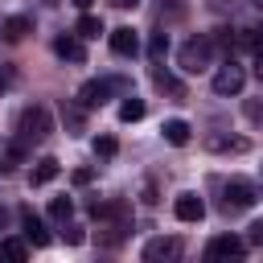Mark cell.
Segmentation results:
<instances>
[{
  "mask_svg": "<svg viewBox=\"0 0 263 263\" xmlns=\"http://www.w3.org/2000/svg\"><path fill=\"white\" fill-rule=\"evenodd\" d=\"M164 53H168V33L160 29V33H152V41H148V58H152V62H160Z\"/></svg>",
  "mask_w": 263,
  "mask_h": 263,
  "instance_id": "22",
  "label": "cell"
},
{
  "mask_svg": "<svg viewBox=\"0 0 263 263\" xmlns=\"http://www.w3.org/2000/svg\"><path fill=\"white\" fill-rule=\"evenodd\" d=\"M0 247H4V255H8V259H16V263H21V259H25V255H29V247H25V242H21V238H4V242H0Z\"/></svg>",
  "mask_w": 263,
  "mask_h": 263,
  "instance_id": "24",
  "label": "cell"
},
{
  "mask_svg": "<svg viewBox=\"0 0 263 263\" xmlns=\"http://www.w3.org/2000/svg\"><path fill=\"white\" fill-rule=\"evenodd\" d=\"M242 255H247V238L238 234H218L205 247V259H242Z\"/></svg>",
  "mask_w": 263,
  "mask_h": 263,
  "instance_id": "6",
  "label": "cell"
},
{
  "mask_svg": "<svg viewBox=\"0 0 263 263\" xmlns=\"http://www.w3.org/2000/svg\"><path fill=\"white\" fill-rule=\"evenodd\" d=\"M70 4H74V8H90L95 0H70Z\"/></svg>",
  "mask_w": 263,
  "mask_h": 263,
  "instance_id": "32",
  "label": "cell"
},
{
  "mask_svg": "<svg viewBox=\"0 0 263 263\" xmlns=\"http://www.w3.org/2000/svg\"><path fill=\"white\" fill-rule=\"evenodd\" d=\"M90 177H95V173H90V168H74V185H86V181H90Z\"/></svg>",
  "mask_w": 263,
  "mask_h": 263,
  "instance_id": "29",
  "label": "cell"
},
{
  "mask_svg": "<svg viewBox=\"0 0 263 263\" xmlns=\"http://www.w3.org/2000/svg\"><path fill=\"white\" fill-rule=\"evenodd\" d=\"M160 132H164V140H168L173 148H185V144H189V136H193V127H189L185 119H164V127H160Z\"/></svg>",
  "mask_w": 263,
  "mask_h": 263,
  "instance_id": "15",
  "label": "cell"
},
{
  "mask_svg": "<svg viewBox=\"0 0 263 263\" xmlns=\"http://www.w3.org/2000/svg\"><path fill=\"white\" fill-rule=\"evenodd\" d=\"M74 33H78V37H99V33H103V21L86 12V16H82V21L74 25Z\"/></svg>",
  "mask_w": 263,
  "mask_h": 263,
  "instance_id": "21",
  "label": "cell"
},
{
  "mask_svg": "<svg viewBox=\"0 0 263 263\" xmlns=\"http://www.w3.org/2000/svg\"><path fill=\"white\" fill-rule=\"evenodd\" d=\"M247 242H251V247H263V218H255V222L247 226Z\"/></svg>",
  "mask_w": 263,
  "mask_h": 263,
  "instance_id": "27",
  "label": "cell"
},
{
  "mask_svg": "<svg viewBox=\"0 0 263 263\" xmlns=\"http://www.w3.org/2000/svg\"><path fill=\"white\" fill-rule=\"evenodd\" d=\"M58 173H62V164H58L53 156H41V160L33 164V185H49Z\"/></svg>",
  "mask_w": 263,
  "mask_h": 263,
  "instance_id": "18",
  "label": "cell"
},
{
  "mask_svg": "<svg viewBox=\"0 0 263 263\" xmlns=\"http://www.w3.org/2000/svg\"><path fill=\"white\" fill-rule=\"evenodd\" d=\"M25 156H29V148H25L21 140H12V144H8L4 152H0V177H8V173H12V168H16L21 160H25Z\"/></svg>",
  "mask_w": 263,
  "mask_h": 263,
  "instance_id": "17",
  "label": "cell"
},
{
  "mask_svg": "<svg viewBox=\"0 0 263 263\" xmlns=\"http://www.w3.org/2000/svg\"><path fill=\"white\" fill-rule=\"evenodd\" d=\"M251 4H255V8H263V0H251Z\"/></svg>",
  "mask_w": 263,
  "mask_h": 263,
  "instance_id": "34",
  "label": "cell"
},
{
  "mask_svg": "<svg viewBox=\"0 0 263 263\" xmlns=\"http://www.w3.org/2000/svg\"><path fill=\"white\" fill-rule=\"evenodd\" d=\"M111 49L119 53V58H136L140 53V37H136V29H111Z\"/></svg>",
  "mask_w": 263,
  "mask_h": 263,
  "instance_id": "13",
  "label": "cell"
},
{
  "mask_svg": "<svg viewBox=\"0 0 263 263\" xmlns=\"http://www.w3.org/2000/svg\"><path fill=\"white\" fill-rule=\"evenodd\" d=\"M181 255V238H152V242H144V263H160V259H177Z\"/></svg>",
  "mask_w": 263,
  "mask_h": 263,
  "instance_id": "8",
  "label": "cell"
},
{
  "mask_svg": "<svg viewBox=\"0 0 263 263\" xmlns=\"http://www.w3.org/2000/svg\"><path fill=\"white\" fill-rule=\"evenodd\" d=\"M111 95H132V82H127L123 74H111V78H90V82L78 86V103H82L86 111L103 107Z\"/></svg>",
  "mask_w": 263,
  "mask_h": 263,
  "instance_id": "2",
  "label": "cell"
},
{
  "mask_svg": "<svg viewBox=\"0 0 263 263\" xmlns=\"http://www.w3.org/2000/svg\"><path fill=\"white\" fill-rule=\"evenodd\" d=\"M140 201H144V205H156V201H160V197H156V185H152V181H144V189H140Z\"/></svg>",
  "mask_w": 263,
  "mask_h": 263,
  "instance_id": "28",
  "label": "cell"
},
{
  "mask_svg": "<svg viewBox=\"0 0 263 263\" xmlns=\"http://www.w3.org/2000/svg\"><path fill=\"white\" fill-rule=\"evenodd\" d=\"M0 90H4V82H0Z\"/></svg>",
  "mask_w": 263,
  "mask_h": 263,
  "instance_id": "36",
  "label": "cell"
},
{
  "mask_svg": "<svg viewBox=\"0 0 263 263\" xmlns=\"http://www.w3.org/2000/svg\"><path fill=\"white\" fill-rule=\"evenodd\" d=\"M53 53H58L62 62H86L82 37H74V33H62V37H53Z\"/></svg>",
  "mask_w": 263,
  "mask_h": 263,
  "instance_id": "12",
  "label": "cell"
},
{
  "mask_svg": "<svg viewBox=\"0 0 263 263\" xmlns=\"http://www.w3.org/2000/svg\"><path fill=\"white\" fill-rule=\"evenodd\" d=\"M222 193H226V201H222L226 210H251V205L259 201V185L238 181V177H234V181H226V189H222Z\"/></svg>",
  "mask_w": 263,
  "mask_h": 263,
  "instance_id": "4",
  "label": "cell"
},
{
  "mask_svg": "<svg viewBox=\"0 0 263 263\" xmlns=\"http://www.w3.org/2000/svg\"><path fill=\"white\" fill-rule=\"evenodd\" d=\"M201 144H205V152H247L251 148L247 136H226V132H210Z\"/></svg>",
  "mask_w": 263,
  "mask_h": 263,
  "instance_id": "7",
  "label": "cell"
},
{
  "mask_svg": "<svg viewBox=\"0 0 263 263\" xmlns=\"http://www.w3.org/2000/svg\"><path fill=\"white\" fill-rule=\"evenodd\" d=\"M41 4H49V8H58V4H62V0H41Z\"/></svg>",
  "mask_w": 263,
  "mask_h": 263,
  "instance_id": "33",
  "label": "cell"
},
{
  "mask_svg": "<svg viewBox=\"0 0 263 263\" xmlns=\"http://www.w3.org/2000/svg\"><path fill=\"white\" fill-rule=\"evenodd\" d=\"M49 132H53V115H49V107L33 103V107H25V111L16 115V140H21L25 148L45 144V140H49Z\"/></svg>",
  "mask_w": 263,
  "mask_h": 263,
  "instance_id": "1",
  "label": "cell"
},
{
  "mask_svg": "<svg viewBox=\"0 0 263 263\" xmlns=\"http://www.w3.org/2000/svg\"><path fill=\"white\" fill-rule=\"evenodd\" d=\"M49 218H53V222H70V218H74V201H70V197H53V201H49Z\"/></svg>",
  "mask_w": 263,
  "mask_h": 263,
  "instance_id": "20",
  "label": "cell"
},
{
  "mask_svg": "<svg viewBox=\"0 0 263 263\" xmlns=\"http://www.w3.org/2000/svg\"><path fill=\"white\" fill-rule=\"evenodd\" d=\"M242 82H247V74H242V66L230 58V62H222L218 66V74H214V90L218 95H238L242 90Z\"/></svg>",
  "mask_w": 263,
  "mask_h": 263,
  "instance_id": "5",
  "label": "cell"
},
{
  "mask_svg": "<svg viewBox=\"0 0 263 263\" xmlns=\"http://www.w3.org/2000/svg\"><path fill=\"white\" fill-rule=\"evenodd\" d=\"M62 123H66V132L70 136H82L86 132V107L74 99V103H62Z\"/></svg>",
  "mask_w": 263,
  "mask_h": 263,
  "instance_id": "14",
  "label": "cell"
},
{
  "mask_svg": "<svg viewBox=\"0 0 263 263\" xmlns=\"http://www.w3.org/2000/svg\"><path fill=\"white\" fill-rule=\"evenodd\" d=\"M21 234H25L33 247H49V230H45V222H41L33 210H21Z\"/></svg>",
  "mask_w": 263,
  "mask_h": 263,
  "instance_id": "11",
  "label": "cell"
},
{
  "mask_svg": "<svg viewBox=\"0 0 263 263\" xmlns=\"http://www.w3.org/2000/svg\"><path fill=\"white\" fill-rule=\"evenodd\" d=\"M173 214H177L181 222H201V218H205V201H201L197 193H181V197L173 201Z\"/></svg>",
  "mask_w": 263,
  "mask_h": 263,
  "instance_id": "10",
  "label": "cell"
},
{
  "mask_svg": "<svg viewBox=\"0 0 263 263\" xmlns=\"http://www.w3.org/2000/svg\"><path fill=\"white\" fill-rule=\"evenodd\" d=\"M144 111H148V107H144V99H136V95H127V99L119 103V119H123V123H136V119H144Z\"/></svg>",
  "mask_w": 263,
  "mask_h": 263,
  "instance_id": "19",
  "label": "cell"
},
{
  "mask_svg": "<svg viewBox=\"0 0 263 263\" xmlns=\"http://www.w3.org/2000/svg\"><path fill=\"white\" fill-rule=\"evenodd\" d=\"M152 82H156V90L160 95H168L173 103H181V99H189V90H185V82L181 78H173L168 70H160V66H152Z\"/></svg>",
  "mask_w": 263,
  "mask_h": 263,
  "instance_id": "9",
  "label": "cell"
},
{
  "mask_svg": "<svg viewBox=\"0 0 263 263\" xmlns=\"http://www.w3.org/2000/svg\"><path fill=\"white\" fill-rule=\"evenodd\" d=\"M62 234H66V242H70V247H82V242H86L82 226H74V222H62Z\"/></svg>",
  "mask_w": 263,
  "mask_h": 263,
  "instance_id": "25",
  "label": "cell"
},
{
  "mask_svg": "<svg viewBox=\"0 0 263 263\" xmlns=\"http://www.w3.org/2000/svg\"><path fill=\"white\" fill-rule=\"evenodd\" d=\"M177 62H181L185 74H201V70H210V62H214V41H210V37H189V41L181 45Z\"/></svg>",
  "mask_w": 263,
  "mask_h": 263,
  "instance_id": "3",
  "label": "cell"
},
{
  "mask_svg": "<svg viewBox=\"0 0 263 263\" xmlns=\"http://www.w3.org/2000/svg\"><path fill=\"white\" fill-rule=\"evenodd\" d=\"M242 111H247V119H251V123H263V95H259V99H247V103H242Z\"/></svg>",
  "mask_w": 263,
  "mask_h": 263,
  "instance_id": "26",
  "label": "cell"
},
{
  "mask_svg": "<svg viewBox=\"0 0 263 263\" xmlns=\"http://www.w3.org/2000/svg\"><path fill=\"white\" fill-rule=\"evenodd\" d=\"M111 4H115V8H136L140 0H111Z\"/></svg>",
  "mask_w": 263,
  "mask_h": 263,
  "instance_id": "31",
  "label": "cell"
},
{
  "mask_svg": "<svg viewBox=\"0 0 263 263\" xmlns=\"http://www.w3.org/2000/svg\"><path fill=\"white\" fill-rule=\"evenodd\" d=\"M115 152H119V140H115V136H99V140H95V156H99V160H111Z\"/></svg>",
  "mask_w": 263,
  "mask_h": 263,
  "instance_id": "23",
  "label": "cell"
},
{
  "mask_svg": "<svg viewBox=\"0 0 263 263\" xmlns=\"http://www.w3.org/2000/svg\"><path fill=\"white\" fill-rule=\"evenodd\" d=\"M255 74H259V78H263V45H259V49H255Z\"/></svg>",
  "mask_w": 263,
  "mask_h": 263,
  "instance_id": "30",
  "label": "cell"
},
{
  "mask_svg": "<svg viewBox=\"0 0 263 263\" xmlns=\"http://www.w3.org/2000/svg\"><path fill=\"white\" fill-rule=\"evenodd\" d=\"M0 255H4V247H0Z\"/></svg>",
  "mask_w": 263,
  "mask_h": 263,
  "instance_id": "35",
  "label": "cell"
},
{
  "mask_svg": "<svg viewBox=\"0 0 263 263\" xmlns=\"http://www.w3.org/2000/svg\"><path fill=\"white\" fill-rule=\"evenodd\" d=\"M0 33H4V41H25V37L33 33V21H29V16H8V21L0 25Z\"/></svg>",
  "mask_w": 263,
  "mask_h": 263,
  "instance_id": "16",
  "label": "cell"
}]
</instances>
